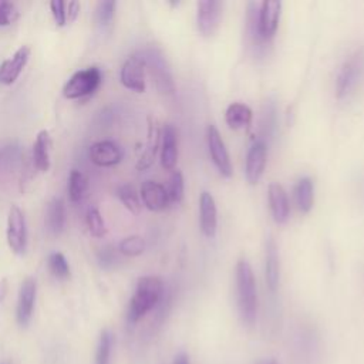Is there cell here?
I'll return each mask as SVG.
<instances>
[{
  "instance_id": "cell-1",
  "label": "cell",
  "mask_w": 364,
  "mask_h": 364,
  "mask_svg": "<svg viewBox=\"0 0 364 364\" xmlns=\"http://www.w3.org/2000/svg\"><path fill=\"white\" fill-rule=\"evenodd\" d=\"M165 293L164 283L156 276H142L136 282L135 291L129 300L127 320L129 324L138 323L146 313L154 310Z\"/></svg>"
},
{
  "instance_id": "cell-2",
  "label": "cell",
  "mask_w": 364,
  "mask_h": 364,
  "mask_svg": "<svg viewBox=\"0 0 364 364\" xmlns=\"http://www.w3.org/2000/svg\"><path fill=\"white\" fill-rule=\"evenodd\" d=\"M236 291L242 323L253 326L257 317V291L252 266L246 259H240L236 264Z\"/></svg>"
},
{
  "instance_id": "cell-3",
  "label": "cell",
  "mask_w": 364,
  "mask_h": 364,
  "mask_svg": "<svg viewBox=\"0 0 364 364\" xmlns=\"http://www.w3.org/2000/svg\"><path fill=\"white\" fill-rule=\"evenodd\" d=\"M102 81V73L98 67H87L75 71L63 87V95L68 100H80L92 95Z\"/></svg>"
},
{
  "instance_id": "cell-4",
  "label": "cell",
  "mask_w": 364,
  "mask_h": 364,
  "mask_svg": "<svg viewBox=\"0 0 364 364\" xmlns=\"http://www.w3.org/2000/svg\"><path fill=\"white\" fill-rule=\"evenodd\" d=\"M142 55L146 63V68L152 77V81L156 90L162 94L171 95L175 92V84L172 80V74L166 64L164 54L156 48H148L142 51Z\"/></svg>"
},
{
  "instance_id": "cell-5",
  "label": "cell",
  "mask_w": 364,
  "mask_h": 364,
  "mask_svg": "<svg viewBox=\"0 0 364 364\" xmlns=\"http://www.w3.org/2000/svg\"><path fill=\"white\" fill-rule=\"evenodd\" d=\"M6 239L13 253L24 255L27 249V223L24 212L17 205H11L9 209Z\"/></svg>"
},
{
  "instance_id": "cell-6",
  "label": "cell",
  "mask_w": 364,
  "mask_h": 364,
  "mask_svg": "<svg viewBox=\"0 0 364 364\" xmlns=\"http://www.w3.org/2000/svg\"><path fill=\"white\" fill-rule=\"evenodd\" d=\"M145 71H146V63L142 55V53H135L129 55L119 71V80L121 84L132 90L135 92H144L145 91Z\"/></svg>"
},
{
  "instance_id": "cell-7",
  "label": "cell",
  "mask_w": 364,
  "mask_h": 364,
  "mask_svg": "<svg viewBox=\"0 0 364 364\" xmlns=\"http://www.w3.org/2000/svg\"><path fill=\"white\" fill-rule=\"evenodd\" d=\"M206 141H208V149L209 155L212 158V162L215 164L219 173L225 178H230L233 173L232 162L228 154V149L225 146V142L215 125H209L206 131Z\"/></svg>"
},
{
  "instance_id": "cell-8",
  "label": "cell",
  "mask_w": 364,
  "mask_h": 364,
  "mask_svg": "<svg viewBox=\"0 0 364 364\" xmlns=\"http://www.w3.org/2000/svg\"><path fill=\"white\" fill-rule=\"evenodd\" d=\"M222 16V3L218 0H202L198 3L196 21L202 36L212 37L219 28Z\"/></svg>"
},
{
  "instance_id": "cell-9",
  "label": "cell",
  "mask_w": 364,
  "mask_h": 364,
  "mask_svg": "<svg viewBox=\"0 0 364 364\" xmlns=\"http://www.w3.org/2000/svg\"><path fill=\"white\" fill-rule=\"evenodd\" d=\"M280 1H263L257 10V31L263 43H267L276 33L280 18Z\"/></svg>"
},
{
  "instance_id": "cell-10",
  "label": "cell",
  "mask_w": 364,
  "mask_h": 364,
  "mask_svg": "<svg viewBox=\"0 0 364 364\" xmlns=\"http://www.w3.org/2000/svg\"><path fill=\"white\" fill-rule=\"evenodd\" d=\"M88 158L97 166H114L122 161L124 151L117 142L104 139L94 142L90 146Z\"/></svg>"
},
{
  "instance_id": "cell-11",
  "label": "cell",
  "mask_w": 364,
  "mask_h": 364,
  "mask_svg": "<svg viewBox=\"0 0 364 364\" xmlns=\"http://www.w3.org/2000/svg\"><path fill=\"white\" fill-rule=\"evenodd\" d=\"M267 158V145L263 139H256L253 145L247 151L246 165H245V175L250 185H256L264 171Z\"/></svg>"
},
{
  "instance_id": "cell-12",
  "label": "cell",
  "mask_w": 364,
  "mask_h": 364,
  "mask_svg": "<svg viewBox=\"0 0 364 364\" xmlns=\"http://www.w3.org/2000/svg\"><path fill=\"white\" fill-rule=\"evenodd\" d=\"M36 294H37V284L33 277L24 279V282L20 286L18 297H17V307H16V317L17 323L21 327H26L33 316L34 303H36Z\"/></svg>"
},
{
  "instance_id": "cell-13",
  "label": "cell",
  "mask_w": 364,
  "mask_h": 364,
  "mask_svg": "<svg viewBox=\"0 0 364 364\" xmlns=\"http://www.w3.org/2000/svg\"><path fill=\"white\" fill-rule=\"evenodd\" d=\"M31 54V48L28 46H21L16 50V53L4 60L0 64V84L11 85L16 82V80L20 77L21 71L24 70L26 64L28 63Z\"/></svg>"
},
{
  "instance_id": "cell-14",
  "label": "cell",
  "mask_w": 364,
  "mask_h": 364,
  "mask_svg": "<svg viewBox=\"0 0 364 364\" xmlns=\"http://www.w3.org/2000/svg\"><path fill=\"white\" fill-rule=\"evenodd\" d=\"M361 70H363V58L358 54L344 61V64L341 65L337 74V81H336V91L338 98H343L344 95H347L350 90L357 84Z\"/></svg>"
},
{
  "instance_id": "cell-15",
  "label": "cell",
  "mask_w": 364,
  "mask_h": 364,
  "mask_svg": "<svg viewBox=\"0 0 364 364\" xmlns=\"http://www.w3.org/2000/svg\"><path fill=\"white\" fill-rule=\"evenodd\" d=\"M142 203L154 212H161L169 206V198L164 185L155 181H145L139 189Z\"/></svg>"
},
{
  "instance_id": "cell-16",
  "label": "cell",
  "mask_w": 364,
  "mask_h": 364,
  "mask_svg": "<svg viewBox=\"0 0 364 364\" xmlns=\"http://www.w3.org/2000/svg\"><path fill=\"white\" fill-rule=\"evenodd\" d=\"M159 142H161V129L158 127V122L152 117H148L146 144H145V148H144L142 154L139 155V158L135 164V168L138 171H145L154 164L156 152L159 149Z\"/></svg>"
},
{
  "instance_id": "cell-17",
  "label": "cell",
  "mask_w": 364,
  "mask_h": 364,
  "mask_svg": "<svg viewBox=\"0 0 364 364\" xmlns=\"http://www.w3.org/2000/svg\"><path fill=\"white\" fill-rule=\"evenodd\" d=\"M199 222L202 233L212 239L216 235L218 228V212L213 196L209 192H202L199 198Z\"/></svg>"
},
{
  "instance_id": "cell-18",
  "label": "cell",
  "mask_w": 364,
  "mask_h": 364,
  "mask_svg": "<svg viewBox=\"0 0 364 364\" xmlns=\"http://www.w3.org/2000/svg\"><path fill=\"white\" fill-rule=\"evenodd\" d=\"M178 161V132L172 124H165L161 131V164L165 169H175Z\"/></svg>"
},
{
  "instance_id": "cell-19",
  "label": "cell",
  "mask_w": 364,
  "mask_h": 364,
  "mask_svg": "<svg viewBox=\"0 0 364 364\" xmlns=\"http://www.w3.org/2000/svg\"><path fill=\"white\" fill-rule=\"evenodd\" d=\"M267 198L272 210V216L276 223H286L290 215V205L287 199V193L283 186L277 182H272L267 188Z\"/></svg>"
},
{
  "instance_id": "cell-20",
  "label": "cell",
  "mask_w": 364,
  "mask_h": 364,
  "mask_svg": "<svg viewBox=\"0 0 364 364\" xmlns=\"http://www.w3.org/2000/svg\"><path fill=\"white\" fill-rule=\"evenodd\" d=\"M264 277L267 289L272 293H276L280 282V263H279V250L274 239L269 237L266 240V256H264Z\"/></svg>"
},
{
  "instance_id": "cell-21",
  "label": "cell",
  "mask_w": 364,
  "mask_h": 364,
  "mask_svg": "<svg viewBox=\"0 0 364 364\" xmlns=\"http://www.w3.org/2000/svg\"><path fill=\"white\" fill-rule=\"evenodd\" d=\"M50 151H51L50 132L47 129H41L36 136V141L33 144V151H31V159L37 171L47 172L50 169V165H51Z\"/></svg>"
},
{
  "instance_id": "cell-22",
  "label": "cell",
  "mask_w": 364,
  "mask_h": 364,
  "mask_svg": "<svg viewBox=\"0 0 364 364\" xmlns=\"http://www.w3.org/2000/svg\"><path fill=\"white\" fill-rule=\"evenodd\" d=\"M47 229L53 235H61L67 223V209L61 198H53L47 205Z\"/></svg>"
},
{
  "instance_id": "cell-23",
  "label": "cell",
  "mask_w": 364,
  "mask_h": 364,
  "mask_svg": "<svg viewBox=\"0 0 364 364\" xmlns=\"http://www.w3.org/2000/svg\"><path fill=\"white\" fill-rule=\"evenodd\" d=\"M253 112L243 102H232L225 112V119L229 128L232 129H243L247 128L252 122Z\"/></svg>"
},
{
  "instance_id": "cell-24",
  "label": "cell",
  "mask_w": 364,
  "mask_h": 364,
  "mask_svg": "<svg viewBox=\"0 0 364 364\" xmlns=\"http://www.w3.org/2000/svg\"><path fill=\"white\" fill-rule=\"evenodd\" d=\"M294 196L299 210L303 213L310 212L314 202V186L313 181L309 176H303L297 181L294 188Z\"/></svg>"
},
{
  "instance_id": "cell-25",
  "label": "cell",
  "mask_w": 364,
  "mask_h": 364,
  "mask_svg": "<svg viewBox=\"0 0 364 364\" xmlns=\"http://www.w3.org/2000/svg\"><path fill=\"white\" fill-rule=\"evenodd\" d=\"M68 198L73 203L81 202L88 191V178L78 169H71L68 175Z\"/></svg>"
},
{
  "instance_id": "cell-26",
  "label": "cell",
  "mask_w": 364,
  "mask_h": 364,
  "mask_svg": "<svg viewBox=\"0 0 364 364\" xmlns=\"http://www.w3.org/2000/svg\"><path fill=\"white\" fill-rule=\"evenodd\" d=\"M118 199L121 200V203L134 215H138L141 212L142 203H141V198L139 193L136 192L135 186L131 183H121L117 186L115 191Z\"/></svg>"
},
{
  "instance_id": "cell-27",
  "label": "cell",
  "mask_w": 364,
  "mask_h": 364,
  "mask_svg": "<svg viewBox=\"0 0 364 364\" xmlns=\"http://www.w3.org/2000/svg\"><path fill=\"white\" fill-rule=\"evenodd\" d=\"M114 347V334L109 330H102L97 351H95V364H111V353Z\"/></svg>"
},
{
  "instance_id": "cell-28",
  "label": "cell",
  "mask_w": 364,
  "mask_h": 364,
  "mask_svg": "<svg viewBox=\"0 0 364 364\" xmlns=\"http://www.w3.org/2000/svg\"><path fill=\"white\" fill-rule=\"evenodd\" d=\"M85 223L88 228V232L94 237H102L107 233L105 222L102 219V215L97 206H90L85 213Z\"/></svg>"
},
{
  "instance_id": "cell-29",
  "label": "cell",
  "mask_w": 364,
  "mask_h": 364,
  "mask_svg": "<svg viewBox=\"0 0 364 364\" xmlns=\"http://www.w3.org/2000/svg\"><path fill=\"white\" fill-rule=\"evenodd\" d=\"M47 264H48V270L51 272V274L55 279L65 280V279L70 277V272H71L70 264H68V262H67V259L63 253H60V252L50 253Z\"/></svg>"
},
{
  "instance_id": "cell-30",
  "label": "cell",
  "mask_w": 364,
  "mask_h": 364,
  "mask_svg": "<svg viewBox=\"0 0 364 364\" xmlns=\"http://www.w3.org/2000/svg\"><path fill=\"white\" fill-rule=\"evenodd\" d=\"M165 189H166L169 202L179 203L183 199L185 185H183L182 172L179 169H172V173H171V176L168 179V185H166Z\"/></svg>"
},
{
  "instance_id": "cell-31",
  "label": "cell",
  "mask_w": 364,
  "mask_h": 364,
  "mask_svg": "<svg viewBox=\"0 0 364 364\" xmlns=\"http://www.w3.org/2000/svg\"><path fill=\"white\" fill-rule=\"evenodd\" d=\"M118 250H119V253H122L124 256H128V257L139 256L145 250V240L138 235L127 236L119 242Z\"/></svg>"
},
{
  "instance_id": "cell-32",
  "label": "cell",
  "mask_w": 364,
  "mask_h": 364,
  "mask_svg": "<svg viewBox=\"0 0 364 364\" xmlns=\"http://www.w3.org/2000/svg\"><path fill=\"white\" fill-rule=\"evenodd\" d=\"M20 17V11L14 3L1 1L0 3V27L13 24Z\"/></svg>"
},
{
  "instance_id": "cell-33",
  "label": "cell",
  "mask_w": 364,
  "mask_h": 364,
  "mask_svg": "<svg viewBox=\"0 0 364 364\" xmlns=\"http://www.w3.org/2000/svg\"><path fill=\"white\" fill-rule=\"evenodd\" d=\"M115 1H101L97 6V20L101 26H108L115 14Z\"/></svg>"
},
{
  "instance_id": "cell-34",
  "label": "cell",
  "mask_w": 364,
  "mask_h": 364,
  "mask_svg": "<svg viewBox=\"0 0 364 364\" xmlns=\"http://www.w3.org/2000/svg\"><path fill=\"white\" fill-rule=\"evenodd\" d=\"M18 158H20L18 146H14V145L4 146V149L0 151V169L14 168Z\"/></svg>"
},
{
  "instance_id": "cell-35",
  "label": "cell",
  "mask_w": 364,
  "mask_h": 364,
  "mask_svg": "<svg viewBox=\"0 0 364 364\" xmlns=\"http://www.w3.org/2000/svg\"><path fill=\"white\" fill-rule=\"evenodd\" d=\"M276 109H274V105L273 104H267L266 108H264V112H263V125H262V129L264 132V136H263V141L267 135L272 134V129L274 128V124H276Z\"/></svg>"
},
{
  "instance_id": "cell-36",
  "label": "cell",
  "mask_w": 364,
  "mask_h": 364,
  "mask_svg": "<svg viewBox=\"0 0 364 364\" xmlns=\"http://www.w3.org/2000/svg\"><path fill=\"white\" fill-rule=\"evenodd\" d=\"M65 6L67 3L65 1H61V0H53L50 1V10H51V14L54 17V21L57 26L63 27L67 24V20H65Z\"/></svg>"
},
{
  "instance_id": "cell-37",
  "label": "cell",
  "mask_w": 364,
  "mask_h": 364,
  "mask_svg": "<svg viewBox=\"0 0 364 364\" xmlns=\"http://www.w3.org/2000/svg\"><path fill=\"white\" fill-rule=\"evenodd\" d=\"M98 262L104 269H109L114 266V263L118 260L117 257V252L114 247L111 246H105L98 252Z\"/></svg>"
},
{
  "instance_id": "cell-38",
  "label": "cell",
  "mask_w": 364,
  "mask_h": 364,
  "mask_svg": "<svg viewBox=\"0 0 364 364\" xmlns=\"http://www.w3.org/2000/svg\"><path fill=\"white\" fill-rule=\"evenodd\" d=\"M80 9H81V6H80L78 1L67 3V6H65V20H67L68 24L77 20V17L80 14Z\"/></svg>"
},
{
  "instance_id": "cell-39",
  "label": "cell",
  "mask_w": 364,
  "mask_h": 364,
  "mask_svg": "<svg viewBox=\"0 0 364 364\" xmlns=\"http://www.w3.org/2000/svg\"><path fill=\"white\" fill-rule=\"evenodd\" d=\"M172 364H191L189 355H188L185 351H181V353H178V354L175 355Z\"/></svg>"
},
{
  "instance_id": "cell-40",
  "label": "cell",
  "mask_w": 364,
  "mask_h": 364,
  "mask_svg": "<svg viewBox=\"0 0 364 364\" xmlns=\"http://www.w3.org/2000/svg\"><path fill=\"white\" fill-rule=\"evenodd\" d=\"M7 289H9V286H7V279L4 277V279L0 280V303H1V301L4 300V297H6Z\"/></svg>"
},
{
  "instance_id": "cell-41",
  "label": "cell",
  "mask_w": 364,
  "mask_h": 364,
  "mask_svg": "<svg viewBox=\"0 0 364 364\" xmlns=\"http://www.w3.org/2000/svg\"><path fill=\"white\" fill-rule=\"evenodd\" d=\"M264 364H279V363H277L274 358H270V360H269V361H266Z\"/></svg>"
},
{
  "instance_id": "cell-42",
  "label": "cell",
  "mask_w": 364,
  "mask_h": 364,
  "mask_svg": "<svg viewBox=\"0 0 364 364\" xmlns=\"http://www.w3.org/2000/svg\"><path fill=\"white\" fill-rule=\"evenodd\" d=\"M256 364H264V363H263V361H259V363H256Z\"/></svg>"
}]
</instances>
